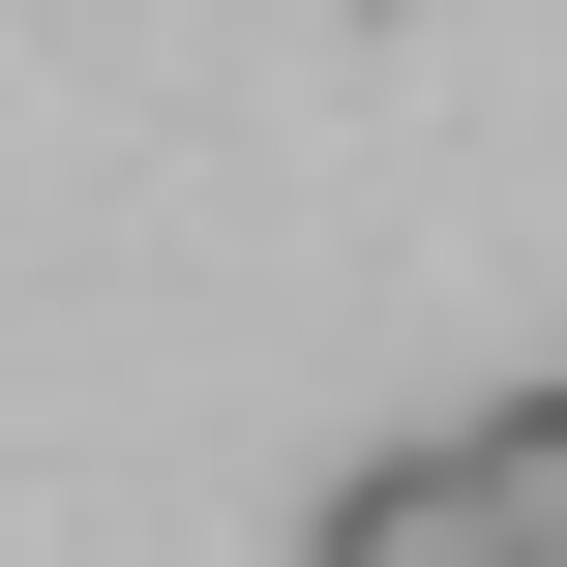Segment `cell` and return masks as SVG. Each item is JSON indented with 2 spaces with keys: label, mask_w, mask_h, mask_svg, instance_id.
<instances>
[{
  "label": "cell",
  "mask_w": 567,
  "mask_h": 567,
  "mask_svg": "<svg viewBox=\"0 0 567 567\" xmlns=\"http://www.w3.org/2000/svg\"><path fill=\"white\" fill-rule=\"evenodd\" d=\"M299 567H567V538H538V508H508V449L449 419V449H359V478L299 508Z\"/></svg>",
  "instance_id": "1"
},
{
  "label": "cell",
  "mask_w": 567,
  "mask_h": 567,
  "mask_svg": "<svg viewBox=\"0 0 567 567\" xmlns=\"http://www.w3.org/2000/svg\"><path fill=\"white\" fill-rule=\"evenodd\" d=\"M478 449H508V508H538V538H567V389H508Z\"/></svg>",
  "instance_id": "2"
}]
</instances>
